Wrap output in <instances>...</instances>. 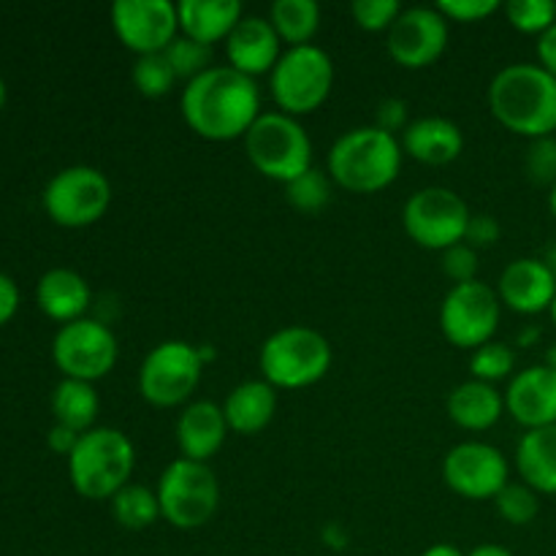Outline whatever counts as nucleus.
<instances>
[{"instance_id":"nucleus-1","label":"nucleus","mask_w":556,"mask_h":556,"mask_svg":"<svg viewBox=\"0 0 556 556\" xmlns=\"http://www.w3.org/2000/svg\"><path fill=\"white\" fill-rule=\"evenodd\" d=\"M185 123L210 141H231L244 136L261 117V92L253 76L231 65H212L182 90Z\"/></svg>"},{"instance_id":"nucleus-2","label":"nucleus","mask_w":556,"mask_h":556,"mask_svg":"<svg viewBox=\"0 0 556 556\" xmlns=\"http://www.w3.org/2000/svg\"><path fill=\"white\" fill-rule=\"evenodd\" d=\"M489 109L508 130L543 139L556 130V79L532 63L505 65L489 85Z\"/></svg>"},{"instance_id":"nucleus-3","label":"nucleus","mask_w":556,"mask_h":556,"mask_svg":"<svg viewBox=\"0 0 556 556\" xmlns=\"http://www.w3.org/2000/svg\"><path fill=\"white\" fill-rule=\"evenodd\" d=\"M402 168V144L378 125H362L331 144L329 177L351 193H378L389 188Z\"/></svg>"},{"instance_id":"nucleus-4","label":"nucleus","mask_w":556,"mask_h":556,"mask_svg":"<svg viewBox=\"0 0 556 556\" xmlns=\"http://www.w3.org/2000/svg\"><path fill=\"white\" fill-rule=\"evenodd\" d=\"M134 465V443L114 427H96L85 432L68 456L71 483L87 500H112L130 483Z\"/></svg>"},{"instance_id":"nucleus-5","label":"nucleus","mask_w":556,"mask_h":556,"mask_svg":"<svg viewBox=\"0 0 556 556\" xmlns=\"http://www.w3.org/2000/svg\"><path fill=\"white\" fill-rule=\"evenodd\" d=\"M244 152L264 177L288 185L313 168V141L293 114L261 112L244 134Z\"/></svg>"},{"instance_id":"nucleus-6","label":"nucleus","mask_w":556,"mask_h":556,"mask_svg":"<svg viewBox=\"0 0 556 556\" xmlns=\"http://www.w3.org/2000/svg\"><path fill=\"white\" fill-rule=\"evenodd\" d=\"M261 372L275 389H304L329 372L331 345L309 326H286L261 345Z\"/></svg>"},{"instance_id":"nucleus-7","label":"nucleus","mask_w":556,"mask_h":556,"mask_svg":"<svg viewBox=\"0 0 556 556\" xmlns=\"http://www.w3.org/2000/svg\"><path fill=\"white\" fill-rule=\"evenodd\" d=\"M155 494L163 519L177 530H199L220 505V483L206 462H172L163 470Z\"/></svg>"},{"instance_id":"nucleus-8","label":"nucleus","mask_w":556,"mask_h":556,"mask_svg":"<svg viewBox=\"0 0 556 556\" xmlns=\"http://www.w3.org/2000/svg\"><path fill=\"white\" fill-rule=\"evenodd\" d=\"M334 85V63L315 43L291 47L271 68V98L286 114H309L329 98Z\"/></svg>"},{"instance_id":"nucleus-9","label":"nucleus","mask_w":556,"mask_h":556,"mask_svg":"<svg viewBox=\"0 0 556 556\" xmlns=\"http://www.w3.org/2000/svg\"><path fill=\"white\" fill-rule=\"evenodd\" d=\"M470 217V206L465 204V199L456 190L440 188V185L413 193L402 210L407 237L421 248L443 250V253L465 242Z\"/></svg>"},{"instance_id":"nucleus-10","label":"nucleus","mask_w":556,"mask_h":556,"mask_svg":"<svg viewBox=\"0 0 556 556\" xmlns=\"http://www.w3.org/2000/svg\"><path fill=\"white\" fill-rule=\"evenodd\" d=\"M204 369L199 348L185 340H166L152 348L139 369V391L150 405H182L195 391Z\"/></svg>"},{"instance_id":"nucleus-11","label":"nucleus","mask_w":556,"mask_h":556,"mask_svg":"<svg viewBox=\"0 0 556 556\" xmlns=\"http://www.w3.org/2000/svg\"><path fill=\"white\" fill-rule=\"evenodd\" d=\"M500 293L481 280L454 286L440 307V329L456 348H481L492 342L500 326Z\"/></svg>"},{"instance_id":"nucleus-12","label":"nucleus","mask_w":556,"mask_h":556,"mask_svg":"<svg viewBox=\"0 0 556 556\" xmlns=\"http://www.w3.org/2000/svg\"><path fill=\"white\" fill-rule=\"evenodd\" d=\"M112 201L106 174L92 166H71L54 174L43 190V206L60 226L81 228L101 220Z\"/></svg>"},{"instance_id":"nucleus-13","label":"nucleus","mask_w":556,"mask_h":556,"mask_svg":"<svg viewBox=\"0 0 556 556\" xmlns=\"http://www.w3.org/2000/svg\"><path fill=\"white\" fill-rule=\"evenodd\" d=\"M52 356L65 378L92 383L112 372L117 362V337L96 318L71 320L54 334Z\"/></svg>"},{"instance_id":"nucleus-14","label":"nucleus","mask_w":556,"mask_h":556,"mask_svg":"<svg viewBox=\"0 0 556 556\" xmlns=\"http://www.w3.org/2000/svg\"><path fill=\"white\" fill-rule=\"evenodd\" d=\"M112 25L119 41L141 58L166 52L177 38L179 14L168 0H117L112 5Z\"/></svg>"},{"instance_id":"nucleus-15","label":"nucleus","mask_w":556,"mask_h":556,"mask_svg":"<svg viewBox=\"0 0 556 556\" xmlns=\"http://www.w3.org/2000/svg\"><path fill=\"white\" fill-rule=\"evenodd\" d=\"M443 481L467 500H492L508 486V462L489 443H459L445 454Z\"/></svg>"},{"instance_id":"nucleus-16","label":"nucleus","mask_w":556,"mask_h":556,"mask_svg":"<svg viewBox=\"0 0 556 556\" xmlns=\"http://www.w3.org/2000/svg\"><path fill=\"white\" fill-rule=\"evenodd\" d=\"M448 43V20L438 5H413L389 27V52L405 68L432 65Z\"/></svg>"},{"instance_id":"nucleus-17","label":"nucleus","mask_w":556,"mask_h":556,"mask_svg":"<svg viewBox=\"0 0 556 556\" xmlns=\"http://www.w3.org/2000/svg\"><path fill=\"white\" fill-rule=\"evenodd\" d=\"M505 407L527 432L552 427L556 424V369L546 364L521 369L505 391Z\"/></svg>"},{"instance_id":"nucleus-18","label":"nucleus","mask_w":556,"mask_h":556,"mask_svg":"<svg viewBox=\"0 0 556 556\" xmlns=\"http://www.w3.org/2000/svg\"><path fill=\"white\" fill-rule=\"evenodd\" d=\"M228 65L244 76L271 74V68L280 60V36L275 25L264 16H242L226 38Z\"/></svg>"},{"instance_id":"nucleus-19","label":"nucleus","mask_w":556,"mask_h":556,"mask_svg":"<svg viewBox=\"0 0 556 556\" xmlns=\"http://www.w3.org/2000/svg\"><path fill=\"white\" fill-rule=\"evenodd\" d=\"M497 288L500 302L521 315L552 309L556 299V277L541 258H519L505 266Z\"/></svg>"},{"instance_id":"nucleus-20","label":"nucleus","mask_w":556,"mask_h":556,"mask_svg":"<svg viewBox=\"0 0 556 556\" xmlns=\"http://www.w3.org/2000/svg\"><path fill=\"white\" fill-rule=\"evenodd\" d=\"M228 421L220 405L210 400L193 402L182 410L177 421V445L182 459L210 462L226 443Z\"/></svg>"},{"instance_id":"nucleus-21","label":"nucleus","mask_w":556,"mask_h":556,"mask_svg":"<svg viewBox=\"0 0 556 556\" xmlns=\"http://www.w3.org/2000/svg\"><path fill=\"white\" fill-rule=\"evenodd\" d=\"M402 150L429 166H445L465 150V136L454 119L418 117L402 130Z\"/></svg>"},{"instance_id":"nucleus-22","label":"nucleus","mask_w":556,"mask_h":556,"mask_svg":"<svg viewBox=\"0 0 556 556\" xmlns=\"http://www.w3.org/2000/svg\"><path fill=\"white\" fill-rule=\"evenodd\" d=\"M177 14L182 36L212 47L220 38L231 36V30L242 20V3L239 0H182L177 3Z\"/></svg>"},{"instance_id":"nucleus-23","label":"nucleus","mask_w":556,"mask_h":556,"mask_svg":"<svg viewBox=\"0 0 556 556\" xmlns=\"http://www.w3.org/2000/svg\"><path fill=\"white\" fill-rule=\"evenodd\" d=\"M223 413L237 434L264 432L277 413V389L266 380H244L228 394Z\"/></svg>"},{"instance_id":"nucleus-24","label":"nucleus","mask_w":556,"mask_h":556,"mask_svg":"<svg viewBox=\"0 0 556 556\" xmlns=\"http://www.w3.org/2000/svg\"><path fill=\"white\" fill-rule=\"evenodd\" d=\"M38 304L43 313L54 320H79L90 307V286L85 277L74 269H52L38 280Z\"/></svg>"},{"instance_id":"nucleus-25","label":"nucleus","mask_w":556,"mask_h":556,"mask_svg":"<svg viewBox=\"0 0 556 556\" xmlns=\"http://www.w3.org/2000/svg\"><path fill=\"white\" fill-rule=\"evenodd\" d=\"M503 407L505 400L500 396V391L483 380H467L448 394L451 421L470 432H483V429L494 427L503 416Z\"/></svg>"},{"instance_id":"nucleus-26","label":"nucleus","mask_w":556,"mask_h":556,"mask_svg":"<svg viewBox=\"0 0 556 556\" xmlns=\"http://www.w3.org/2000/svg\"><path fill=\"white\" fill-rule=\"evenodd\" d=\"M516 467L530 489L556 494V424L530 429L516 448Z\"/></svg>"},{"instance_id":"nucleus-27","label":"nucleus","mask_w":556,"mask_h":556,"mask_svg":"<svg viewBox=\"0 0 556 556\" xmlns=\"http://www.w3.org/2000/svg\"><path fill=\"white\" fill-rule=\"evenodd\" d=\"M52 410L58 424L74 429V432L85 434L92 429V421L98 416V394L92 389V383L87 380H74L65 378L63 383H58L52 394Z\"/></svg>"},{"instance_id":"nucleus-28","label":"nucleus","mask_w":556,"mask_h":556,"mask_svg":"<svg viewBox=\"0 0 556 556\" xmlns=\"http://www.w3.org/2000/svg\"><path fill=\"white\" fill-rule=\"evenodd\" d=\"M269 22L275 25L280 41H288L291 47H304L318 33L320 5L315 0H275Z\"/></svg>"},{"instance_id":"nucleus-29","label":"nucleus","mask_w":556,"mask_h":556,"mask_svg":"<svg viewBox=\"0 0 556 556\" xmlns=\"http://www.w3.org/2000/svg\"><path fill=\"white\" fill-rule=\"evenodd\" d=\"M112 514L123 530L134 532L147 530V527H152L163 516L157 494L152 489L141 486V483H128V486L114 494Z\"/></svg>"},{"instance_id":"nucleus-30","label":"nucleus","mask_w":556,"mask_h":556,"mask_svg":"<svg viewBox=\"0 0 556 556\" xmlns=\"http://www.w3.org/2000/svg\"><path fill=\"white\" fill-rule=\"evenodd\" d=\"M286 199L291 201L293 210L299 212H320L331 201V177H326L318 168H307L296 179L286 185Z\"/></svg>"},{"instance_id":"nucleus-31","label":"nucleus","mask_w":556,"mask_h":556,"mask_svg":"<svg viewBox=\"0 0 556 556\" xmlns=\"http://www.w3.org/2000/svg\"><path fill=\"white\" fill-rule=\"evenodd\" d=\"M166 60L172 65L174 76L185 81H193L195 76H201L204 71L212 68V47L195 41V38L177 36L166 47Z\"/></svg>"},{"instance_id":"nucleus-32","label":"nucleus","mask_w":556,"mask_h":556,"mask_svg":"<svg viewBox=\"0 0 556 556\" xmlns=\"http://www.w3.org/2000/svg\"><path fill=\"white\" fill-rule=\"evenodd\" d=\"M130 76H134L136 90L147 98L166 96V92L174 87V81H177V76H174L172 65H168L166 54L163 52L141 54V58H136Z\"/></svg>"},{"instance_id":"nucleus-33","label":"nucleus","mask_w":556,"mask_h":556,"mask_svg":"<svg viewBox=\"0 0 556 556\" xmlns=\"http://www.w3.org/2000/svg\"><path fill=\"white\" fill-rule=\"evenodd\" d=\"M516 353L510 351L508 342H486V345L476 348L470 358L472 380H483V383H497V380L508 378L514 372Z\"/></svg>"},{"instance_id":"nucleus-34","label":"nucleus","mask_w":556,"mask_h":556,"mask_svg":"<svg viewBox=\"0 0 556 556\" xmlns=\"http://www.w3.org/2000/svg\"><path fill=\"white\" fill-rule=\"evenodd\" d=\"M494 503H497L500 516H503L508 525L516 527H525L530 525V521H535L538 510H541L538 492L527 486V483H508V486L494 497Z\"/></svg>"},{"instance_id":"nucleus-35","label":"nucleus","mask_w":556,"mask_h":556,"mask_svg":"<svg viewBox=\"0 0 556 556\" xmlns=\"http://www.w3.org/2000/svg\"><path fill=\"white\" fill-rule=\"evenodd\" d=\"M510 25L521 33H546L556 25V3L554 0H510L505 5Z\"/></svg>"},{"instance_id":"nucleus-36","label":"nucleus","mask_w":556,"mask_h":556,"mask_svg":"<svg viewBox=\"0 0 556 556\" xmlns=\"http://www.w3.org/2000/svg\"><path fill=\"white\" fill-rule=\"evenodd\" d=\"M353 20L358 22V27L364 30H389L396 22V16L402 14L400 0H353L351 5Z\"/></svg>"},{"instance_id":"nucleus-37","label":"nucleus","mask_w":556,"mask_h":556,"mask_svg":"<svg viewBox=\"0 0 556 556\" xmlns=\"http://www.w3.org/2000/svg\"><path fill=\"white\" fill-rule=\"evenodd\" d=\"M527 174L538 185H556V139L543 136L527 150Z\"/></svg>"},{"instance_id":"nucleus-38","label":"nucleus","mask_w":556,"mask_h":556,"mask_svg":"<svg viewBox=\"0 0 556 556\" xmlns=\"http://www.w3.org/2000/svg\"><path fill=\"white\" fill-rule=\"evenodd\" d=\"M443 271L456 282V286L472 282L478 271V253L465 242L454 244V248L443 253Z\"/></svg>"},{"instance_id":"nucleus-39","label":"nucleus","mask_w":556,"mask_h":556,"mask_svg":"<svg viewBox=\"0 0 556 556\" xmlns=\"http://www.w3.org/2000/svg\"><path fill=\"white\" fill-rule=\"evenodd\" d=\"M500 9L497 0H440L438 11L445 20L456 22H478Z\"/></svg>"},{"instance_id":"nucleus-40","label":"nucleus","mask_w":556,"mask_h":556,"mask_svg":"<svg viewBox=\"0 0 556 556\" xmlns=\"http://www.w3.org/2000/svg\"><path fill=\"white\" fill-rule=\"evenodd\" d=\"M378 125L386 134H394V130H405L407 125V103L402 98H383L378 106Z\"/></svg>"},{"instance_id":"nucleus-41","label":"nucleus","mask_w":556,"mask_h":556,"mask_svg":"<svg viewBox=\"0 0 556 556\" xmlns=\"http://www.w3.org/2000/svg\"><path fill=\"white\" fill-rule=\"evenodd\" d=\"M467 242H472L476 248H486L500 239V223L492 215H472L470 226H467Z\"/></svg>"},{"instance_id":"nucleus-42","label":"nucleus","mask_w":556,"mask_h":556,"mask_svg":"<svg viewBox=\"0 0 556 556\" xmlns=\"http://www.w3.org/2000/svg\"><path fill=\"white\" fill-rule=\"evenodd\" d=\"M16 304H20V291L14 280L9 275H0V324H5L16 313Z\"/></svg>"},{"instance_id":"nucleus-43","label":"nucleus","mask_w":556,"mask_h":556,"mask_svg":"<svg viewBox=\"0 0 556 556\" xmlns=\"http://www.w3.org/2000/svg\"><path fill=\"white\" fill-rule=\"evenodd\" d=\"M538 58H541V68H546L556 79V25L548 27L538 41Z\"/></svg>"},{"instance_id":"nucleus-44","label":"nucleus","mask_w":556,"mask_h":556,"mask_svg":"<svg viewBox=\"0 0 556 556\" xmlns=\"http://www.w3.org/2000/svg\"><path fill=\"white\" fill-rule=\"evenodd\" d=\"M81 434L74 432V429L63 427V424H54L52 432H49V445H52V451H58V454H68L76 448V443H79Z\"/></svg>"},{"instance_id":"nucleus-45","label":"nucleus","mask_w":556,"mask_h":556,"mask_svg":"<svg viewBox=\"0 0 556 556\" xmlns=\"http://www.w3.org/2000/svg\"><path fill=\"white\" fill-rule=\"evenodd\" d=\"M421 556H465V554H462L456 546H451V543H438V546H429Z\"/></svg>"},{"instance_id":"nucleus-46","label":"nucleus","mask_w":556,"mask_h":556,"mask_svg":"<svg viewBox=\"0 0 556 556\" xmlns=\"http://www.w3.org/2000/svg\"><path fill=\"white\" fill-rule=\"evenodd\" d=\"M467 556H514L508 548L503 546H494V543H486V546H478L476 552H470Z\"/></svg>"},{"instance_id":"nucleus-47","label":"nucleus","mask_w":556,"mask_h":556,"mask_svg":"<svg viewBox=\"0 0 556 556\" xmlns=\"http://www.w3.org/2000/svg\"><path fill=\"white\" fill-rule=\"evenodd\" d=\"M543 264H546L548 269H552V275L556 277V244H554V248H548V253H546V258H543Z\"/></svg>"},{"instance_id":"nucleus-48","label":"nucleus","mask_w":556,"mask_h":556,"mask_svg":"<svg viewBox=\"0 0 556 556\" xmlns=\"http://www.w3.org/2000/svg\"><path fill=\"white\" fill-rule=\"evenodd\" d=\"M541 337V331L532 329V331H525V334H519V345H530L532 340H538Z\"/></svg>"},{"instance_id":"nucleus-49","label":"nucleus","mask_w":556,"mask_h":556,"mask_svg":"<svg viewBox=\"0 0 556 556\" xmlns=\"http://www.w3.org/2000/svg\"><path fill=\"white\" fill-rule=\"evenodd\" d=\"M546 367H552V369H556V345H552L546 351Z\"/></svg>"},{"instance_id":"nucleus-50","label":"nucleus","mask_w":556,"mask_h":556,"mask_svg":"<svg viewBox=\"0 0 556 556\" xmlns=\"http://www.w3.org/2000/svg\"><path fill=\"white\" fill-rule=\"evenodd\" d=\"M548 206H552V215L556 217V185L552 188V195H548Z\"/></svg>"},{"instance_id":"nucleus-51","label":"nucleus","mask_w":556,"mask_h":556,"mask_svg":"<svg viewBox=\"0 0 556 556\" xmlns=\"http://www.w3.org/2000/svg\"><path fill=\"white\" fill-rule=\"evenodd\" d=\"M3 101H5V85L3 79H0V106H3Z\"/></svg>"},{"instance_id":"nucleus-52","label":"nucleus","mask_w":556,"mask_h":556,"mask_svg":"<svg viewBox=\"0 0 556 556\" xmlns=\"http://www.w3.org/2000/svg\"><path fill=\"white\" fill-rule=\"evenodd\" d=\"M552 318H554V324H556V299H554V304H552Z\"/></svg>"}]
</instances>
